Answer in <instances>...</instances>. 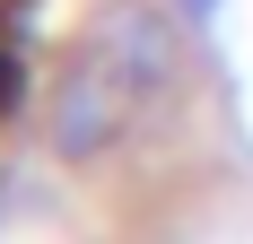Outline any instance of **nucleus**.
<instances>
[{
    "label": "nucleus",
    "mask_w": 253,
    "mask_h": 244,
    "mask_svg": "<svg viewBox=\"0 0 253 244\" xmlns=\"http://www.w3.org/2000/svg\"><path fill=\"white\" fill-rule=\"evenodd\" d=\"M96 44L131 70V87H140V96H166V79H175V26L157 18V9H123V18H105Z\"/></svg>",
    "instance_id": "2"
},
{
    "label": "nucleus",
    "mask_w": 253,
    "mask_h": 244,
    "mask_svg": "<svg viewBox=\"0 0 253 244\" xmlns=\"http://www.w3.org/2000/svg\"><path fill=\"white\" fill-rule=\"evenodd\" d=\"M140 105H149V96L131 87V70H123L105 44H87L79 70L61 79V96H52V148H61V157H105Z\"/></svg>",
    "instance_id": "1"
},
{
    "label": "nucleus",
    "mask_w": 253,
    "mask_h": 244,
    "mask_svg": "<svg viewBox=\"0 0 253 244\" xmlns=\"http://www.w3.org/2000/svg\"><path fill=\"white\" fill-rule=\"evenodd\" d=\"M18 87H26V70H18V52L0 44V114H9V105H18Z\"/></svg>",
    "instance_id": "3"
}]
</instances>
